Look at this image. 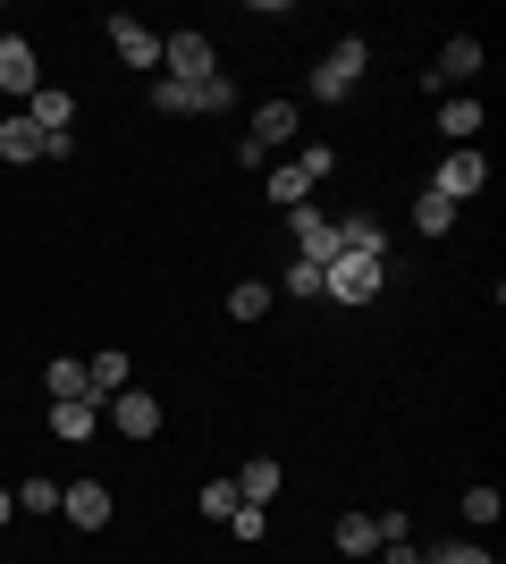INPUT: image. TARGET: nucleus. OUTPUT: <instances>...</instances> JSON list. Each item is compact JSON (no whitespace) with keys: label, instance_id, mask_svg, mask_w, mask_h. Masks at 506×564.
Segmentation results:
<instances>
[{"label":"nucleus","instance_id":"obj_15","mask_svg":"<svg viewBox=\"0 0 506 564\" xmlns=\"http://www.w3.org/2000/svg\"><path fill=\"white\" fill-rule=\"evenodd\" d=\"M51 438H68V447L101 438V404H94V397H68V404H51Z\"/></svg>","mask_w":506,"mask_h":564},{"label":"nucleus","instance_id":"obj_9","mask_svg":"<svg viewBox=\"0 0 506 564\" xmlns=\"http://www.w3.org/2000/svg\"><path fill=\"white\" fill-rule=\"evenodd\" d=\"M101 422L119 430V438H161V397L152 388H119V397L101 404Z\"/></svg>","mask_w":506,"mask_h":564},{"label":"nucleus","instance_id":"obj_20","mask_svg":"<svg viewBox=\"0 0 506 564\" xmlns=\"http://www.w3.org/2000/svg\"><path fill=\"white\" fill-rule=\"evenodd\" d=\"M43 397H51V404L94 397V388H85V354H60V362H43ZM94 404H101V397H94Z\"/></svg>","mask_w":506,"mask_h":564},{"label":"nucleus","instance_id":"obj_28","mask_svg":"<svg viewBox=\"0 0 506 564\" xmlns=\"http://www.w3.org/2000/svg\"><path fill=\"white\" fill-rule=\"evenodd\" d=\"M18 514H60V480L25 471V480H18Z\"/></svg>","mask_w":506,"mask_h":564},{"label":"nucleus","instance_id":"obj_17","mask_svg":"<svg viewBox=\"0 0 506 564\" xmlns=\"http://www.w3.org/2000/svg\"><path fill=\"white\" fill-rule=\"evenodd\" d=\"M85 388H94V397L110 404V397H119V388H136V362H127L119 346H101L94 362H85Z\"/></svg>","mask_w":506,"mask_h":564},{"label":"nucleus","instance_id":"obj_19","mask_svg":"<svg viewBox=\"0 0 506 564\" xmlns=\"http://www.w3.org/2000/svg\"><path fill=\"white\" fill-rule=\"evenodd\" d=\"M262 194L279 203V212H295V203H313V177H304L295 161H270V169H262Z\"/></svg>","mask_w":506,"mask_h":564},{"label":"nucleus","instance_id":"obj_3","mask_svg":"<svg viewBox=\"0 0 506 564\" xmlns=\"http://www.w3.org/2000/svg\"><path fill=\"white\" fill-rule=\"evenodd\" d=\"M397 531H413V522H406V506H380V514H363V506H355V514H337V531H330V540H337V556H380V540H397Z\"/></svg>","mask_w":506,"mask_h":564},{"label":"nucleus","instance_id":"obj_23","mask_svg":"<svg viewBox=\"0 0 506 564\" xmlns=\"http://www.w3.org/2000/svg\"><path fill=\"white\" fill-rule=\"evenodd\" d=\"M270 304H279V286H262V279H237V286H228V321H262Z\"/></svg>","mask_w":506,"mask_h":564},{"label":"nucleus","instance_id":"obj_4","mask_svg":"<svg viewBox=\"0 0 506 564\" xmlns=\"http://www.w3.org/2000/svg\"><path fill=\"white\" fill-rule=\"evenodd\" d=\"M228 76H212V85H177V76H152V110L161 118H212V110H228Z\"/></svg>","mask_w":506,"mask_h":564},{"label":"nucleus","instance_id":"obj_7","mask_svg":"<svg viewBox=\"0 0 506 564\" xmlns=\"http://www.w3.org/2000/svg\"><path fill=\"white\" fill-rule=\"evenodd\" d=\"M110 514H119L110 480H60V522L68 531H110Z\"/></svg>","mask_w":506,"mask_h":564},{"label":"nucleus","instance_id":"obj_27","mask_svg":"<svg viewBox=\"0 0 506 564\" xmlns=\"http://www.w3.org/2000/svg\"><path fill=\"white\" fill-rule=\"evenodd\" d=\"M422 564H498V556H489V547L473 540V531H464V540H439V547H422Z\"/></svg>","mask_w":506,"mask_h":564},{"label":"nucleus","instance_id":"obj_25","mask_svg":"<svg viewBox=\"0 0 506 564\" xmlns=\"http://www.w3.org/2000/svg\"><path fill=\"white\" fill-rule=\"evenodd\" d=\"M413 228H422V236H448V228H456V203L422 186V194H413Z\"/></svg>","mask_w":506,"mask_h":564},{"label":"nucleus","instance_id":"obj_26","mask_svg":"<svg viewBox=\"0 0 506 564\" xmlns=\"http://www.w3.org/2000/svg\"><path fill=\"white\" fill-rule=\"evenodd\" d=\"M456 506H464V531H489V522H498V514H506V497H498V489H489V480H482V489H464V497H456Z\"/></svg>","mask_w":506,"mask_h":564},{"label":"nucleus","instance_id":"obj_29","mask_svg":"<svg viewBox=\"0 0 506 564\" xmlns=\"http://www.w3.org/2000/svg\"><path fill=\"white\" fill-rule=\"evenodd\" d=\"M194 514H203V522H228V514H237V480H203Z\"/></svg>","mask_w":506,"mask_h":564},{"label":"nucleus","instance_id":"obj_8","mask_svg":"<svg viewBox=\"0 0 506 564\" xmlns=\"http://www.w3.org/2000/svg\"><path fill=\"white\" fill-rule=\"evenodd\" d=\"M431 194H448V203H473V194H489V161L473 152V143H456V152L431 169Z\"/></svg>","mask_w":506,"mask_h":564},{"label":"nucleus","instance_id":"obj_34","mask_svg":"<svg viewBox=\"0 0 506 564\" xmlns=\"http://www.w3.org/2000/svg\"><path fill=\"white\" fill-rule=\"evenodd\" d=\"M0 564H9V556H0Z\"/></svg>","mask_w":506,"mask_h":564},{"label":"nucleus","instance_id":"obj_33","mask_svg":"<svg viewBox=\"0 0 506 564\" xmlns=\"http://www.w3.org/2000/svg\"><path fill=\"white\" fill-rule=\"evenodd\" d=\"M9 522H18V489H0V531H9Z\"/></svg>","mask_w":506,"mask_h":564},{"label":"nucleus","instance_id":"obj_21","mask_svg":"<svg viewBox=\"0 0 506 564\" xmlns=\"http://www.w3.org/2000/svg\"><path fill=\"white\" fill-rule=\"evenodd\" d=\"M228 480H237V497H245V506H270L288 471H279V455H254V464H245V471H228Z\"/></svg>","mask_w":506,"mask_h":564},{"label":"nucleus","instance_id":"obj_13","mask_svg":"<svg viewBox=\"0 0 506 564\" xmlns=\"http://www.w3.org/2000/svg\"><path fill=\"white\" fill-rule=\"evenodd\" d=\"M295 135H304V101H262V110H254V135H245V143L279 152V143H295Z\"/></svg>","mask_w":506,"mask_h":564},{"label":"nucleus","instance_id":"obj_31","mask_svg":"<svg viewBox=\"0 0 506 564\" xmlns=\"http://www.w3.org/2000/svg\"><path fill=\"white\" fill-rule=\"evenodd\" d=\"M295 169H304V177H313V186H321V177H330V169H337V152H330V143H304V152H295Z\"/></svg>","mask_w":506,"mask_h":564},{"label":"nucleus","instance_id":"obj_14","mask_svg":"<svg viewBox=\"0 0 506 564\" xmlns=\"http://www.w3.org/2000/svg\"><path fill=\"white\" fill-rule=\"evenodd\" d=\"M0 161H18V169H34V161H51V143H43V127L25 110H9L0 118Z\"/></svg>","mask_w":506,"mask_h":564},{"label":"nucleus","instance_id":"obj_10","mask_svg":"<svg viewBox=\"0 0 506 564\" xmlns=\"http://www.w3.org/2000/svg\"><path fill=\"white\" fill-rule=\"evenodd\" d=\"M288 228H295V261H313V270H321V261H337V219L321 212V203H295Z\"/></svg>","mask_w":506,"mask_h":564},{"label":"nucleus","instance_id":"obj_6","mask_svg":"<svg viewBox=\"0 0 506 564\" xmlns=\"http://www.w3.org/2000/svg\"><path fill=\"white\" fill-rule=\"evenodd\" d=\"M0 94H9V110H25V101L43 94V51L25 43V34H0Z\"/></svg>","mask_w":506,"mask_h":564},{"label":"nucleus","instance_id":"obj_1","mask_svg":"<svg viewBox=\"0 0 506 564\" xmlns=\"http://www.w3.org/2000/svg\"><path fill=\"white\" fill-rule=\"evenodd\" d=\"M380 286H388V261H372V253H337V261H321V304H380Z\"/></svg>","mask_w":506,"mask_h":564},{"label":"nucleus","instance_id":"obj_12","mask_svg":"<svg viewBox=\"0 0 506 564\" xmlns=\"http://www.w3.org/2000/svg\"><path fill=\"white\" fill-rule=\"evenodd\" d=\"M489 68V51H482V34H448V43H439V94H448V85H473V76Z\"/></svg>","mask_w":506,"mask_h":564},{"label":"nucleus","instance_id":"obj_11","mask_svg":"<svg viewBox=\"0 0 506 564\" xmlns=\"http://www.w3.org/2000/svg\"><path fill=\"white\" fill-rule=\"evenodd\" d=\"M110 51H119L136 76H161V34L144 18H110Z\"/></svg>","mask_w":506,"mask_h":564},{"label":"nucleus","instance_id":"obj_2","mask_svg":"<svg viewBox=\"0 0 506 564\" xmlns=\"http://www.w3.org/2000/svg\"><path fill=\"white\" fill-rule=\"evenodd\" d=\"M363 68H372V43H363V34H346V43H330V51H321V68H313V85H304V94L337 110V101H355Z\"/></svg>","mask_w":506,"mask_h":564},{"label":"nucleus","instance_id":"obj_22","mask_svg":"<svg viewBox=\"0 0 506 564\" xmlns=\"http://www.w3.org/2000/svg\"><path fill=\"white\" fill-rule=\"evenodd\" d=\"M337 253H372V261H388V228L372 212H355V219H337Z\"/></svg>","mask_w":506,"mask_h":564},{"label":"nucleus","instance_id":"obj_32","mask_svg":"<svg viewBox=\"0 0 506 564\" xmlns=\"http://www.w3.org/2000/svg\"><path fill=\"white\" fill-rule=\"evenodd\" d=\"M380 564H422V547H413V531H397V540H380Z\"/></svg>","mask_w":506,"mask_h":564},{"label":"nucleus","instance_id":"obj_24","mask_svg":"<svg viewBox=\"0 0 506 564\" xmlns=\"http://www.w3.org/2000/svg\"><path fill=\"white\" fill-rule=\"evenodd\" d=\"M219 531H228L237 547H262V540H270V506H245V497H237V514L219 522Z\"/></svg>","mask_w":506,"mask_h":564},{"label":"nucleus","instance_id":"obj_16","mask_svg":"<svg viewBox=\"0 0 506 564\" xmlns=\"http://www.w3.org/2000/svg\"><path fill=\"white\" fill-rule=\"evenodd\" d=\"M25 118L43 127V143H51V135H76V94H60V85H43V94L25 101Z\"/></svg>","mask_w":506,"mask_h":564},{"label":"nucleus","instance_id":"obj_18","mask_svg":"<svg viewBox=\"0 0 506 564\" xmlns=\"http://www.w3.org/2000/svg\"><path fill=\"white\" fill-rule=\"evenodd\" d=\"M482 94H448V101H439V135H448V143H473V135H482Z\"/></svg>","mask_w":506,"mask_h":564},{"label":"nucleus","instance_id":"obj_5","mask_svg":"<svg viewBox=\"0 0 506 564\" xmlns=\"http://www.w3.org/2000/svg\"><path fill=\"white\" fill-rule=\"evenodd\" d=\"M161 76H177V85H212L219 76V43L212 34H161Z\"/></svg>","mask_w":506,"mask_h":564},{"label":"nucleus","instance_id":"obj_30","mask_svg":"<svg viewBox=\"0 0 506 564\" xmlns=\"http://www.w3.org/2000/svg\"><path fill=\"white\" fill-rule=\"evenodd\" d=\"M288 295H295V304H321V270H313V261H295V270H288Z\"/></svg>","mask_w":506,"mask_h":564}]
</instances>
